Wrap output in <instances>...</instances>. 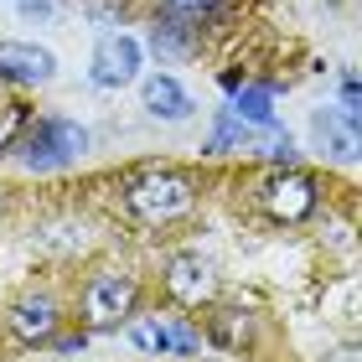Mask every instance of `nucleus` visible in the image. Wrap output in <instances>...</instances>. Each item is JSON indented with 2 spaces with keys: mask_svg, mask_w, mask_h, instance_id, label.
Returning <instances> with one entry per match:
<instances>
[{
  "mask_svg": "<svg viewBox=\"0 0 362 362\" xmlns=\"http://www.w3.org/2000/svg\"><path fill=\"white\" fill-rule=\"evenodd\" d=\"M124 207L135 212L140 223L166 228V223L187 218V212L197 207V187H192L187 176H176V171H151V176H135V181H129Z\"/></svg>",
  "mask_w": 362,
  "mask_h": 362,
  "instance_id": "nucleus-1",
  "label": "nucleus"
},
{
  "mask_svg": "<svg viewBox=\"0 0 362 362\" xmlns=\"http://www.w3.org/2000/svg\"><path fill=\"white\" fill-rule=\"evenodd\" d=\"M83 151H88L83 124H68V119H37V124L21 135V145H16V156H21L26 171H57V166H73Z\"/></svg>",
  "mask_w": 362,
  "mask_h": 362,
  "instance_id": "nucleus-2",
  "label": "nucleus"
},
{
  "mask_svg": "<svg viewBox=\"0 0 362 362\" xmlns=\"http://www.w3.org/2000/svg\"><path fill=\"white\" fill-rule=\"evenodd\" d=\"M135 300H140V285L129 274H93L88 290H83V321L93 332H109V326H119L135 316Z\"/></svg>",
  "mask_w": 362,
  "mask_h": 362,
  "instance_id": "nucleus-3",
  "label": "nucleus"
},
{
  "mask_svg": "<svg viewBox=\"0 0 362 362\" xmlns=\"http://www.w3.org/2000/svg\"><path fill=\"white\" fill-rule=\"evenodd\" d=\"M259 207H264L274 223H300V218L316 212V181L305 171H274L264 187H259Z\"/></svg>",
  "mask_w": 362,
  "mask_h": 362,
  "instance_id": "nucleus-4",
  "label": "nucleus"
},
{
  "mask_svg": "<svg viewBox=\"0 0 362 362\" xmlns=\"http://www.w3.org/2000/svg\"><path fill=\"white\" fill-rule=\"evenodd\" d=\"M129 341H135L140 352H151V357H166V352L192 357L197 347H202L197 326L181 321V316H135L129 321Z\"/></svg>",
  "mask_w": 362,
  "mask_h": 362,
  "instance_id": "nucleus-5",
  "label": "nucleus"
},
{
  "mask_svg": "<svg viewBox=\"0 0 362 362\" xmlns=\"http://www.w3.org/2000/svg\"><path fill=\"white\" fill-rule=\"evenodd\" d=\"M166 295L187 310H202V305H212V295H218V274H212V264L202 254H176L166 264Z\"/></svg>",
  "mask_w": 362,
  "mask_h": 362,
  "instance_id": "nucleus-6",
  "label": "nucleus"
},
{
  "mask_svg": "<svg viewBox=\"0 0 362 362\" xmlns=\"http://www.w3.org/2000/svg\"><path fill=\"white\" fill-rule=\"evenodd\" d=\"M140 78V47L119 37V31H109V37H98L93 47V83L98 88H124Z\"/></svg>",
  "mask_w": 362,
  "mask_h": 362,
  "instance_id": "nucleus-7",
  "label": "nucleus"
},
{
  "mask_svg": "<svg viewBox=\"0 0 362 362\" xmlns=\"http://www.w3.org/2000/svg\"><path fill=\"white\" fill-rule=\"evenodd\" d=\"M57 316H62V305H57V295L52 290H26L21 300L11 305V332L21 337V341H47L57 332Z\"/></svg>",
  "mask_w": 362,
  "mask_h": 362,
  "instance_id": "nucleus-8",
  "label": "nucleus"
},
{
  "mask_svg": "<svg viewBox=\"0 0 362 362\" xmlns=\"http://www.w3.org/2000/svg\"><path fill=\"white\" fill-rule=\"evenodd\" d=\"M52 73H57L52 52H42L31 42H0V78H11V83H52Z\"/></svg>",
  "mask_w": 362,
  "mask_h": 362,
  "instance_id": "nucleus-9",
  "label": "nucleus"
},
{
  "mask_svg": "<svg viewBox=\"0 0 362 362\" xmlns=\"http://www.w3.org/2000/svg\"><path fill=\"white\" fill-rule=\"evenodd\" d=\"M145 109H151L156 119H187L192 98H187V88H181L176 78L156 73V78H145Z\"/></svg>",
  "mask_w": 362,
  "mask_h": 362,
  "instance_id": "nucleus-10",
  "label": "nucleus"
},
{
  "mask_svg": "<svg viewBox=\"0 0 362 362\" xmlns=\"http://www.w3.org/2000/svg\"><path fill=\"white\" fill-rule=\"evenodd\" d=\"M352 124H357L352 114H341V119H337V114H316V135L332 145L337 160H352V156H357V129H352Z\"/></svg>",
  "mask_w": 362,
  "mask_h": 362,
  "instance_id": "nucleus-11",
  "label": "nucleus"
},
{
  "mask_svg": "<svg viewBox=\"0 0 362 362\" xmlns=\"http://www.w3.org/2000/svg\"><path fill=\"white\" fill-rule=\"evenodd\" d=\"M212 11H218V0H160V21H176L187 31H197Z\"/></svg>",
  "mask_w": 362,
  "mask_h": 362,
  "instance_id": "nucleus-12",
  "label": "nucleus"
},
{
  "mask_svg": "<svg viewBox=\"0 0 362 362\" xmlns=\"http://www.w3.org/2000/svg\"><path fill=\"white\" fill-rule=\"evenodd\" d=\"M238 119L249 124H274V109H269V88H238V104H233Z\"/></svg>",
  "mask_w": 362,
  "mask_h": 362,
  "instance_id": "nucleus-13",
  "label": "nucleus"
},
{
  "mask_svg": "<svg viewBox=\"0 0 362 362\" xmlns=\"http://www.w3.org/2000/svg\"><path fill=\"white\" fill-rule=\"evenodd\" d=\"M212 332H218V341L238 347V341H249V321H238V310H223V316H212Z\"/></svg>",
  "mask_w": 362,
  "mask_h": 362,
  "instance_id": "nucleus-14",
  "label": "nucleus"
},
{
  "mask_svg": "<svg viewBox=\"0 0 362 362\" xmlns=\"http://www.w3.org/2000/svg\"><path fill=\"white\" fill-rule=\"evenodd\" d=\"M16 129H21V104H0V151L11 145Z\"/></svg>",
  "mask_w": 362,
  "mask_h": 362,
  "instance_id": "nucleus-15",
  "label": "nucleus"
},
{
  "mask_svg": "<svg viewBox=\"0 0 362 362\" xmlns=\"http://www.w3.org/2000/svg\"><path fill=\"white\" fill-rule=\"evenodd\" d=\"M321 362H362V352L352 347V341H347V347H337V352H326Z\"/></svg>",
  "mask_w": 362,
  "mask_h": 362,
  "instance_id": "nucleus-16",
  "label": "nucleus"
},
{
  "mask_svg": "<svg viewBox=\"0 0 362 362\" xmlns=\"http://www.w3.org/2000/svg\"><path fill=\"white\" fill-rule=\"evenodd\" d=\"M26 16H52V0H21Z\"/></svg>",
  "mask_w": 362,
  "mask_h": 362,
  "instance_id": "nucleus-17",
  "label": "nucleus"
}]
</instances>
